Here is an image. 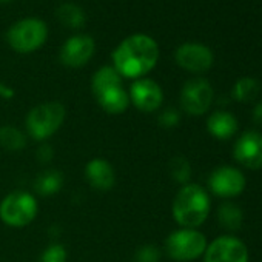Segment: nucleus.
<instances>
[{
	"label": "nucleus",
	"mask_w": 262,
	"mask_h": 262,
	"mask_svg": "<svg viewBox=\"0 0 262 262\" xmlns=\"http://www.w3.org/2000/svg\"><path fill=\"white\" fill-rule=\"evenodd\" d=\"M113 68L122 79H142L159 60V45L147 34H133L123 39L111 54Z\"/></svg>",
	"instance_id": "obj_1"
},
{
	"label": "nucleus",
	"mask_w": 262,
	"mask_h": 262,
	"mask_svg": "<svg viewBox=\"0 0 262 262\" xmlns=\"http://www.w3.org/2000/svg\"><path fill=\"white\" fill-rule=\"evenodd\" d=\"M211 210V201L208 193L198 184H185L176 193L173 201V217L185 228L201 227Z\"/></svg>",
	"instance_id": "obj_2"
},
{
	"label": "nucleus",
	"mask_w": 262,
	"mask_h": 262,
	"mask_svg": "<svg viewBox=\"0 0 262 262\" xmlns=\"http://www.w3.org/2000/svg\"><path fill=\"white\" fill-rule=\"evenodd\" d=\"M122 80V76L113 68V65L99 68L93 76V94L99 106L108 114H122L129 106L128 91L123 88Z\"/></svg>",
	"instance_id": "obj_3"
},
{
	"label": "nucleus",
	"mask_w": 262,
	"mask_h": 262,
	"mask_svg": "<svg viewBox=\"0 0 262 262\" xmlns=\"http://www.w3.org/2000/svg\"><path fill=\"white\" fill-rule=\"evenodd\" d=\"M67 116L63 103L57 100L43 102L30 110L25 117V126L30 138L39 142L50 139L56 131L62 126Z\"/></svg>",
	"instance_id": "obj_4"
},
{
	"label": "nucleus",
	"mask_w": 262,
	"mask_h": 262,
	"mask_svg": "<svg viewBox=\"0 0 262 262\" xmlns=\"http://www.w3.org/2000/svg\"><path fill=\"white\" fill-rule=\"evenodd\" d=\"M39 213V204L34 194L25 190L8 193L0 202V219L8 227L24 228L30 225Z\"/></svg>",
	"instance_id": "obj_5"
},
{
	"label": "nucleus",
	"mask_w": 262,
	"mask_h": 262,
	"mask_svg": "<svg viewBox=\"0 0 262 262\" xmlns=\"http://www.w3.org/2000/svg\"><path fill=\"white\" fill-rule=\"evenodd\" d=\"M48 39V27L39 17H25L10 27L7 33L8 45L22 54L37 51Z\"/></svg>",
	"instance_id": "obj_6"
},
{
	"label": "nucleus",
	"mask_w": 262,
	"mask_h": 262,
	"mask_svg": "<svg viewBox=\"0 0 262 262\" xmlns=\"http://www.w3.org/2000/svg\"><path fill=\"white\" fill-rule=\"evenodd\" d=\"M208 242L198 228L181 227L168 234L165 239V251L168 257L176 262H191L204 256Z\"/></svg>",
	"instance_id": "obj_7"
},
{
	"label": "nucleus",
	"mask_w": 262,
	"mask_h": 262,
	"mask_svg": "<svg viewBox=\"0 0 262 262\" xmlns=\"http://www.w3.org/2000/svg\"><path fill=\"white\" fill-rule=\"evenodd\" d=\"M214 91L208 80L198 77L188 80L181 90V106L187 114L202 116L213 103Z\"/></svg>",
	"instance_id": "obj_8"
},
{
	"label": "nucleus",
	"mask_w": 262,
	"mask_h": 262,
	"mask_svg": "<svg viewBox=\"0 0 262 262\" xmlns=\"http://www.w3.org/2000/svg\"><path fill=\"white\" fill-rule=\"evenodd\" d=\"M204 262H248V250L236 236H219L207 245Z\"/></svg>",
	"instance_id": "obj_9"
},
{
	"label": "nucleus",
	"mask_w": 262,
	"mask_h": 262,
	"mask_svg": "<svg viewBox=\"0 0 262 262\" xmlns=\"http://www.w3.org/2000/svg\"><path fill=\"white\" fill-rule=\"evenodd\" d=\"M245 184L247 181L242 171L230 165L217 167L211 171L208 178V188L214 196L222 199H231L239 196L245 190Z\"/></svg>",
	"instance_id": "obj_10"
},
{
	"label": "nucleus",
	"mask_w": 262,
	"mask_h": 262,
	"mask_svg": "<svg viewBox=\"0 0 262 262\" xmlns=\"http://www.w3.org/2000/svg\"><path fill=\"white\" fill-rule=\"evenodd\" d=\"M129 103H133L142 113H155L162 106L164 91L161 85L148 77L136 79L128 91Z\"/></svg>",
	"instance_id": "obj_11"
},
{
	"label": "nucleus",
	"mask_w": 262,
	"mask_h": 262,
	"mask_svg": "<svg viewBox=\"0 0 262 262\" xmlns=\"http://www.w3.org/2000/svg\"><path fill=\"white\" fill-rule=\"evenodd\" d=\"M233 158L248 170L262 168V135L250 129L242 133L233 145Z\"/></svg>",
	"instance_id": "obj_12"
},
{
	"label": "nucleus",
	"mask_w": 262,
	"mask_h": 262,
	"mask_svg": "<svg viewBox=\"0 0 262 262\" xmlns=\"http://www.w3.org/2000/svg\"><path fill=\"white\" fill-rule=\"evenodd\" d=\"M174 60L182 70L199 74L211 68L214 57L207 45L198 42H187L176 50Z\"/></svg>",
	"instance_id": "obj_13"
},
{
	"label": "nucleus",
	"mask_w": 262,
	"mask_h": 262,
	"mask_svg": "<svg viewBox=\"0 0 262 262\" xmlns=\"http://www.w3.org/2000/svg\"><path fill=\"white\" fill-rule=\"evenodd\" d=\"M94 39L85 34H76L65 40L60 48L59 59L68 68H82L94 56Z\"/></svg>",
	"instance_id": "obj_14"
},
{
	"label": "nucleus",
	"mask_w": 262,
	"mask_h": 262,
	"mask_svg": "<svg viewBox=\"0 0 262 262\" xmlns=\"http://www.w3.org/2000/svg\"><path fill=\"white\" fill-rule=\"evenodd\" d=\"M85 179L97 191H108L116 184V171L103 158H94L85 165Z\"/></svg>",
	"instance_id": "obj_15"
},
{
	"label": "nucleus",
	"mask_w": 262,
	"mask_h": 262,
	"mask_svg": "<svg viewBox=\"0 0 262 262\" xmlns=\"http://www.w3.org/2000/svg\"><path fill=\"white\" fill-rule=\"evenodd\" d=\"M207 129L213 138L219 141H227L237 133V120L230 111L217 110L208 116Z\"/></svg>",
	"instance_id": "obj_16"
},
{
	"label": "nucleus",
	"mask_w": 262,
	"mask_h": 262,
	"mask_svg": "<svg viewBox=\"0 0 262 262\" xmlns=\"http://www.w3.org/2000/svg\"><path fill=\"white\" fill-rule=\"evenodd\" d=\"M62 185H63V174L54 168L42 171L34 181V190L40 196H53L60 191Z\"/></svg>",
	"instance_id": "obj_17"
},
{
	"label": "nucleus",
	"mask_w": 262,
	"mask_h": 262,
	"mask_svg": "<svg viewBox=\"0 0 262 262\" xmlns=\"http://www.w3.org/2000/svg\"><path fill=\"white\" fill-rule=\"evenodd\" d=\"M27 147V135L13 125L0 126V148L10 153L22 151Z\"/></svg>",
	"instance_id": "obj_18"
},
{
	"label": "nucleus",
	"mask_w": 262,
	"mask_h": 262,
	"mask_svg": "<svg viewBox=\"0 0 262 262\" xmlns=\"http://www.w3.org/2000/svg\"><path fill=\"white\" fill-rule=\"evenodd\" d=\"M217 221H219L221 227H224L230 231H236L242 227L244 213L236 204L224 202L217 210Z\"/></svg>",
	"instance_id": "obj_19"
},
{
	"label": "nucleus",
	"mask_w": 262,
	"mask_h": 262,
	"mask_svg": "<svg viewBox=\"0 0 262 262\" xmlns=\"http://www.w3.org/2000/svg\"><path fill=\"white\" fill-rule=\"evenodd\" d=\"M57 19L68 28L71 30H79L85 25V13L83 10L76 5V4H71V2H67V4H62L59 8H57Z\"/></svg>",
	"instance_id": "obj_20"
},
{
	"label": "nucleus",
	"mask_w": 262,
	"mask_h": 262,
	"mask_svg": "<svg viewBox=\"0 0 262 262\" xmlns=\"http://www.w3.org/2000/svg\"><path fill=\"white\" fill-rule=\"evenodd\" d=\"M259 93H260V83L253 77H241L231 90L233 99L242 103L253 102L259 96Z\"/></svg>",
	"instance_id": "obj_21"
},
{
	"label": "nucleus",
	"mask_w": 262,
	"mask_h": 262,
	"mask_svg": "<svg viewBox=\"0 0 262 262\" xmlns=\"http://www.w3.org/2000/svg\"><path fill=\"white\" fill-rule=\"evenodd\" d=\"M170 173L176 182L185 185V184H188V181L191 178V165L185 158L178 156V158L171 159V162H170Z\"/></svg>",
	"instance_id": "obj_22"
},
{
	"label": "nucleus",
	"mask_w": 262,
	"mask_h": 262,
	"mask_svg": "<svg viewBox=\"0 0 262 262\" xmlns=\"http://www.w3.org/2000/svg\"><path fill=\"white\" fill-rule=\"evenodd\" d=\"M161 248L155 244H144L136 248L133 260L135 262H159L161 260Z\"/></svg>",
	"instance_id": "obj_23"
},
{
	"label": "nucleus",
	"mask_w": 262,
	"mask_h": 262,
	"mask_svg": "<svg viewBox=\"0 0 262 262\" xmlns=\"http://www.w3.org/2000/svg\"><path fill=\"white\" fill-rule=\"evenodd\" d=\"M68 253L62 244H50L40 254L39 262H67Z\"/></svg>",
	"instance_id": "obj_24"
},
{
	"label": "nucleus",
	"mask_w": 262,
	"mask_h": 262,
	"mask_svg": "<svg viewBox=\"0 0 262 262\" xmlns=\"http://www.w3.org/2000/svg\"><path fill=\"white\" fill-rule=\"evenodd\" d=\"M158 122H159V125H161L162 128H167V129L174 128V126H178L179 122H181V113H179V110H176V108H165V110H162V111L159 113Z\"/></svg>",
	"instance_id": "obj_25"
},
{
	"label": "nucleus",
	"mask_w": 262,
	"mask_h": 262,
	"mask_svg": "<svg viewBox=\"0 0 262 262\" xmlns=\"http://www.w3.org/2000/svg\"><path fill=\"white\" fill-rule=\"evenodd\" d=\"M36 156H37V159H39L42 164H48V162H51V161H53V158H54V150H53V147H51V145H48V144H42V145L39 147V150H37Z\"/></svg>",
	"instance_id": "obj_26"
},
{
	"label": "nucleus",
	"mask_w": 262,
	"mask_h": 262,
	"mask_svg": "<svg viewBox=\"0 0 262 262\" xmlns=\"http://www.w3.org/2000/svg\"><path fill=\"white\" fill-rule=\"evenodd\" d=\"M253 122L257 125H262V100L257 102L253 108Z\"/></svg>",
	"instance_id": "obj_27"
},
{
	"label": "nucleus",
	"mask_w": 262,
	"mask_h": 262,
	"mask_svg": "<svg viewBox=\"0 0 262 262\" xmlns=\"http://www.w3.org/2000/svg\"><path fill=\"white\" fill-rule=\"evenodd\" d=\"M0 97H4V99H13L14 97V90L11 86H8L7 83L0 82Z\"/></svg>",
	"instance_id": "obj_28"
},
{
	"label": "nucleus",
	"mask_w": 262,
	"mask_h": 262,
	"mask_svg": "<svg viewBox=\"0 0 262 262\" xmlns=\"http://www.w3.org/2000/svg\"><path fill=\"white\" fill-rule=\"evenodd\" d=\"M0 2H4V4H7V2H11V0H0Z\"/></svg>",
	"instance_id": "obj_29"
}]
</instances>
